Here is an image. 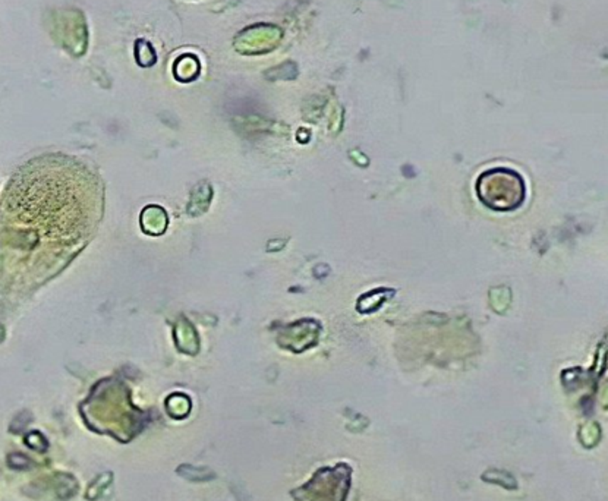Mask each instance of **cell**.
Wrapping results in <instances>:
<instances>
[{
	"instance_id": "cell-1",
	"label": "cell",
	"mask_w": 608,
	"mask_h": 501,
	"mask_svg": "<svg viewBox=\"0 0 608 501\" xmlns=\"http://www.w3.org/2000/svg\"><path fill=\"white\" fill-rule=\"evenodd\" d=\"M477 193L478 198L488 208L511 211L523 203L526 186L519 173L504 167H496L479 176Z\"/></svg>"
}]
</instances>
